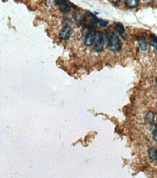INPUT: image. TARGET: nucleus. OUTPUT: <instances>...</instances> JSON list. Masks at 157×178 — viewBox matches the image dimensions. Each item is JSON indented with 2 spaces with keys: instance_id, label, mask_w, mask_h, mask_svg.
<instances>
[{
  "instance_id": "obj_11",
  "label": "nucleus",
  "mask_w": 157,
  "mask_h": 178,
  "mask_svg": "<svg viewBox=\"0 0 157 178\" xmlns=\"http://www.w3.org/2000/svg\"><path fill=\"white\" fill-rule=\"evenodd\" d=\"M76 20L78 23L79 26H81L83 23V20H84V15L81 11H78L76 13Z\"/></svg>"
},
{
  "instance_id": "obj_17",
  "label": "nucleus",
  "mask_w": 157,
  "mask_h": 178,
  "mask_svg": "<svg viewBox=\"0 0 157 178\" xmlns=\"http://www.w3.org/2000/svg\"><path fill=\"white\" fill-rule=\"evenodd\" d=\"M156 84H157V78H156Z\"/></svg>"
},
{
  "instance_id": "obj_14",
  "label": "nucleus",
  "mask_w": 157,
  "mask_h": 178,
  "mask_svg": "<svg viewBox=\"0 0 157 178\" xmlns=\"http://www.w3.org/2000/svg\"><path fill=\"white\" fill-rule=\"evenodd\" d=\"M154 148H149V156L151 159L154 160Z\"/></svg>"
},
{
  "instance_id": "obj_5",
  "label": "nucleus",
  "mask_w": 157,
  "mask_h": 178,
  "mask_svg": "<svg viewBox=\"0 0 157 178\" xmlns=\"http://www.w3.org/2000/svg\"><path fill=\"white\" fill-rule=\"evenodd\" d=\"M56 5H57L60 8V10L64 13L69 12L70 6H72L73 8H76L74 5L72 4L71 2L68 1H56Z\"/></svg>"
},
{
  "instance_id": "obj_12",
  "label": "nucleus",
  "mask_w": 157,
  "mask_h": 178,
  "mask_svg": "<svg viewBox=\"0 0 157 178\" xmlns=\"http://www.w3.org/2000/svg\"><path fill=\"white\" fill-rule=\"evenodd\" d=\"M146 120H147L148 122L152 123L153 121H154L155 114L152 112H149L147 114H146Z\"/></svg>"
},
{
  "instance_id": "obj_13",
  "label": "nucleus",
  "mask_w": 157,
  "mask_h": 178,
  "mask_svg": "<svg viewBox=\"0 0 157 178\" xmlns=\"http://www.w3.org/2000/svg\"><path fill=\"white\" fill-rule=\"evenodd\" d=\"M97 23H98L99 24L103 27L106 26L108 24H109V21H106V20H103V19H98V21H97Z\"/></svg>"
},
{
  "instance_id": "obj_1",
  "label": "nucleus",
  "mask_w": 157,
  "mask_h": 178,
  "mask_svg": "<svg viewBox=\"0 0 157 178\" xmlns=\"http://www.w3.org/2000/svg\"><path fill=\"white\" fill-rule=\"evenodd\" d=\"M108 48L112 51H119L122 49V45L119 37L115 32H111L108 38Z\"/></svg>"
},
{
  "instance_id": "obj_2",
  "label": "nucleus",
  "mask_w": 157,
  "mask_h": 178,
  "mask_svg": "<svg viewBox=\"0 0 157 178\" xmlns=\"http://www.w3.org/2000/svg\"><path fill=\"white\" fill-rule=\"evenodd\" d=\"M108 38H109V34L106 32L98 33V37H97V40L95 43V47H94V48L97 52L102 51L105 43H106V39L108 40Z\"/></svg>"
},
{
  "instance_id": "obj_3",
  "label": "nucleus",
  "mask_w": 157,
  "mask_h": 178,
  "mask_svg": "<svg viewBox=\"0 0 157 178\" xmlns=\"http://www.w3.org/2000/svg\"><path fill=\"white\" fill-rule=\"evenodd\" d=\"M97 37H98V32L96 30L93 29L90 31V32L85 36L84 38V44L87 46H91L94 45L96 42Z\"/></svg>"
},
{
  "instance_id": "obj_9",
  "label": "nucleus",
  "mask_w": 157,
  "mask_h": 178,
  "mask_svg": "<svg viewBox=\"0 0 157 178\" xmlns=\"http://www.w3.org/2000/svg\"><path fill=\"white\" fill-rule=\"evenodd\" d=\"M151 38V45L153 48V52L157 54V37L155 34H150Z\"/></svg>"
},
{
  "instance_id": "obj_7",
  "label": "nucleus",
  "mask_w": 157,
  "mask_h": 178,
  "mask_svg": "<svg viewBox=\"0 0 157 178\" xmlns=\"http://www.w3.org/2000/svg\"><path fill=\"white\" fill-rule=\"evenodd\" d=\"M115 25V29H116V32H118V34L122 37L124 38V39H126V34H125V29H124V26L123 24L121 23H114Z\"/></svg>"
},
{
  "instance_id": "obj_15",
  "label": "nucleus",
  "mask_w": 157,
  "mask_h": 178,
  "mask_svg": "<svg viewBox=\"0 0 157 178\" xmlns=\"http://www.w3.org/2000/svg\"><path fill=\"white\" fill-rule=\"evenodd\" d=\"M153 139L155 142H157V126L156 128L153 131Z\"/></svg>"
},
{
  "instance_id": "obj_4",
  "label": "nucleus",
  "mask_w": 157,
  "mask_h": 178,
  "mask_svg": "<svg viewBox=\"0 0 157 178\" xmlns=\"http://www.w3.org/2000/svg\"><path fill=\"white\" fill-rule=\"evenodd\" d=\"M72 28L69 25H66L59 32V37L63 40H67L72 34Z\"/></svg>"
},
{
  "instance_id": "obj_6",
  "label": "nucleus",
  "mask_w": 157,
  "mask_h": 178,
  "mask_svg": "<svg viewBox=\"0 0 157 178\" xmlns=\"http://www.w3.org/2000/svg\"><path fill=\"white\" fill-rule=\"evenodd\" d=\"M137 41H138L139 47L141 49L142 51H146L148 50V43L146 41V38L143 36H138L136 38Z\"/></svg>"
},
{
  "instance_id": "obj_16",
  "label": "nucleus",
  "mask_w": 157,
  "mask_h": 178,
  "mask_svg": "<svg viewBox=\"0 0 157 178\" xmlns=\"http://www.w3.org/2000/svg\"><path fill=\"white\" fill-rule=\"evenodd\" d=\"M154 160H157V149H155V151H154Z\"/></svg>"
},
{
  "instance_id": "obj_10",
  "label": "nucleus",
  "mask_w": 157,
  "mask_h": 178,
  "mask_svg": "<svg viewBox=\"0 0 157 178\" xmlns=\"http://www.w3.org/2000/svg\"><path fill=\"white\" fill-rule=\"evenodd\" d=\"M88 17L90 18V20H91V22H92V24H93V26H95V25L97 23V21H98V19L95 16V15H94L93 13H92L90 11H86Z\"/></svg>"
},
{
  "instance_id": "obj_8",
  "label": "nucleus",
  "mask_w": 157,
  "mask_h": 178,
  "mask_svg": "<svg viewBox=\"0 0 157 178\" xmlns=\"http://www.w3.org/2000/svg\"><path fill=\"white\" fill-rule=\"evenodd\" d=\"M139 5L138 0H127L125 1V5L127 8L134 9L136 8Z\"/></svg>"
}]
</instances>
